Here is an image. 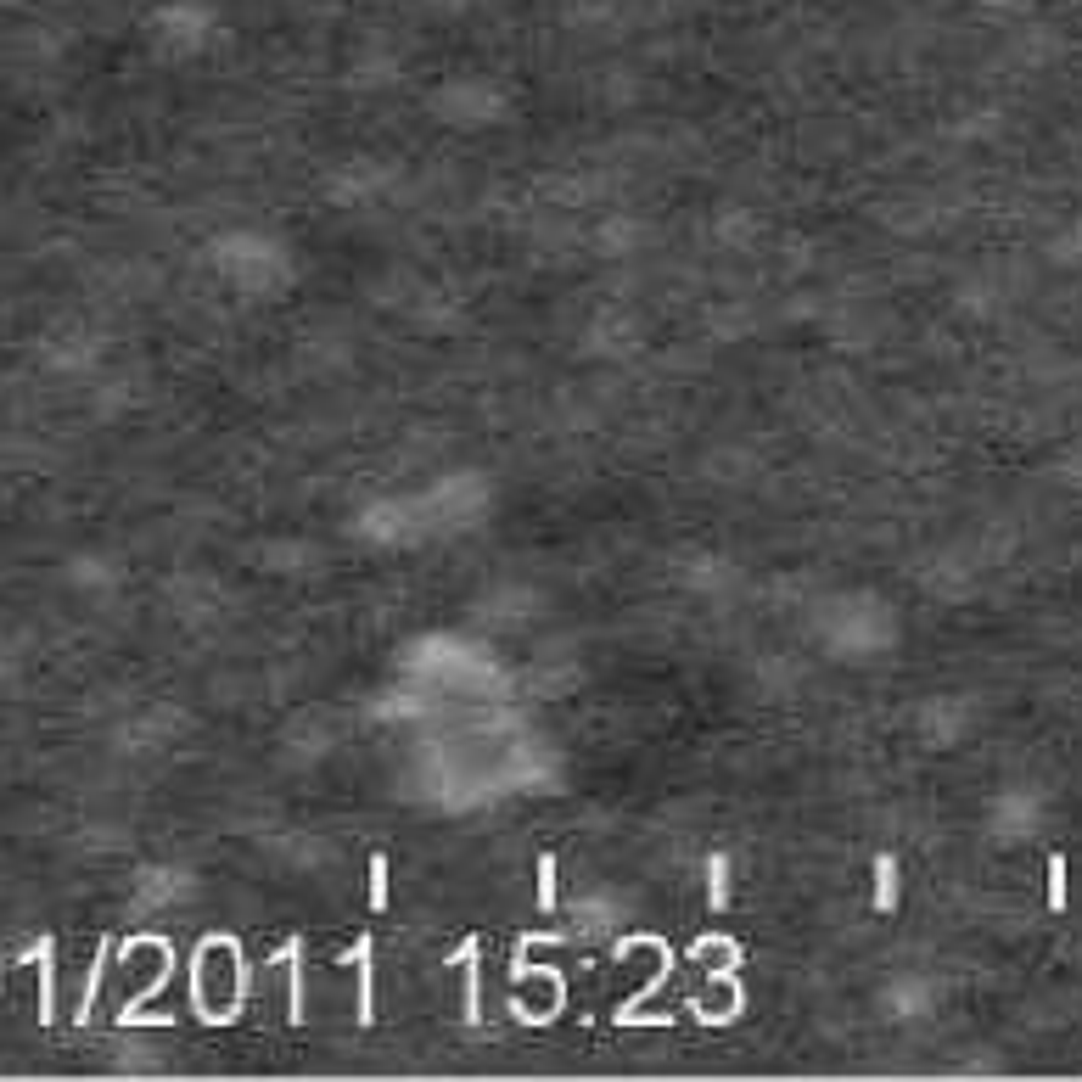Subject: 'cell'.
Wrapping results in <instances>:
<instances>
[{"label": "cell", "instance_id": "1", "mask_svg": "<svg viewBox=\"0 0 1082 1082\" xmlns=\"http://www.w3.org/2000/svg\"><path fill=\"white\" fill-rule=\"evenodd\" d=\"M342 965L359 970V1026H376V942L359 937L354 948L342 954Z\"/></svg>", "mask_w": 1082, "mask_h": 1082}, {"label": "cell", "instance_id": "2", "mask_svg": "<svg viewBox=\"0 0 1082 1082\" xmlns=\"http://www.w3.org/2000/svg\"><path fill=\"white\" fill-rule=\"evenodd\" d=\"M40 965V1026L57 1021V937H40L34 954H23V965Z\"/></svg>", "mask_w": 1082, "mask_h": 1082}, {"label": "cell", "instance_id": "3", "mask_svg": "<svg viewBox=\"0 0 1082 1082\" xmlns=\"http://www.w3.org/2000/svg\"><path fill=\"white\" fill-rule=\"evenodd\" d=\"M455 959H466V1026H477L483 1021V948L466 942Z\"/></svg>", "mask_w": 1082, "mask_h": 1082}, {"label": "cell", "instance_id": "4", "mask_svg": "<svg viewBox=\"0 0 1082 1082\" xmlns=\"http://www.w3.org/2000/svg\"><path fill=\"white\" fill-rule=\"evenodd\" d=\"M281 954H286V970H292V982H286V987H292V1010H286V1021L303 1026V942L292 937Z\"/></svg>", "mask_w": 1082, "mask_h": 1082}, {"label": "cell", "instance_id": "5", "mask_svg": "<svg viewBox=\"0 0 1082 1082\" xmlns=\"http://www.w3.org/2000/svg\"><path fill=\"white\" fill-rule=\"evenodd\" d=\"M875 909H881V914L897 909V858L892 853L875 858Z\"/></svg>", "mask_w": 1082, "mask_h": 1082}, {"label": "cell", "instance_id": "6", "mask_svg": "<svg viewBox=\"0 0 1082 1082\" xmlns=\"http://www.w3.org/2000/svg\"><path fill=\"white\" fill-rule=\"evenodd\" d=\"M707 881H712L707 909L724 914V909H729V853H712V858H707Z\"/></svg>", "mask_w": 1082, "mask_h": 1082}, {"label": "cell", "instance_id": "7", "mask_svg": "<svg viewBox=\"0 0 1082 1082\" xmlns=\"http://www.w3.org/2000/svg\"><path fill=\"white\" fill-rule=\"evenodd\" d=\"M101 970H107V942H101L96 959H90V982H85V998H79V1015H73L79 1026H90V1010H96V993H101Z\"/></svg>", "mask_w": 1082, "mask_h": 1082}, {"label": "cell", "instance_id": "8", "mask_svg": "<svg viewBox=\"0 0 1082 1082\" xmlns=\"http://www.w3.org/2000/svg\"><path fill=\"white\" fill-rule=\"evenodd\" d=\"M539 909H556V858L550 853H539Z\"/></svg>", "mask_w": 1082, "mask_h": 1082}, {"label": "cell", "instance_id": "9", "mask_svg": "<svg viewBox=\"0 0 1082 1082\" xmlns=\"http://www.w3.org/2000/svg\"><path fill=\"white\" fill-rule=\"evenodd\" d=\"M1049 909H1066V858H1049Z\"/></svg>", "mask_w": 1082, "mask_h": 1082}, {"label": "cell", "instance_id": "10", "mask_svg": "<svg viewBox=\"0 0 1082 1082\" xmlns=\"http://www.w3.org/2000/svg\"><path fill=\"white\" fill-rule=\"evenodd\" d=\"M371 909H376V914L387 909V858H382V853L371 858Z\"/></svg>", "mask_w": 1082, "mask_h": 1082}]
</instances>
